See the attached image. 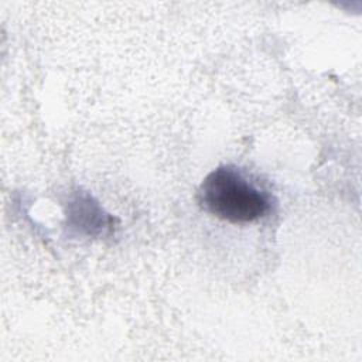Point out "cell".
Returning a JSON list of instances; mask_svg holds the SVG:
<instances>
[{
    "label": "cell",
    "instance_id": "cell-1",
    "mask_svg": "<svg viewBox=\"0 0 362 362\" xmlns=\"http://www.w3.org/2000/svg\"><path fill=\"white\" fill-rule=\"evenodd\" d=\"M205 211L230 223H249L263 218L270 209V197L242 171L219 167L209 173L199 188Z\"/></svg>",
    "mask_w": 362,
    "mask_h": 362
}]
</instances>
